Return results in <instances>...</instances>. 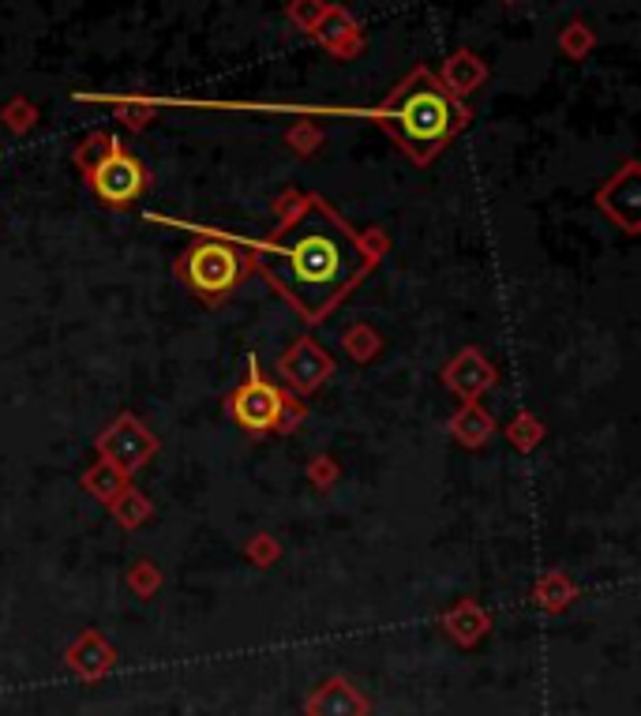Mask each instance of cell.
<instances>
[{"instance_id":"obj_1","label":"cell","mask_w":641,"mask_h":716,"mask_svg":"<svg viewBox=\"0 0 641 716\" xmlns=\"http://www.w3.org/2000/svg\"><path fill=\"white\" fill-rule=\"evenodd\" d=\"M263 248L270 251V263L263 271L311 319L331 311L334 300L368 267V251L360 248V240L323 203L304 207L297 222L282 237L267 240Z\"/></svg>"},{"instance_id":"obj_2","label":"cell","mask_w":641,"mask_h":716,"mask_svg":"<svg viewBox=\"0 0 641 716\" xmlns=\"http://www.w3.org/2000/svg\"><path fill=\"white\" fill-rule=\"evenodd\" d=\"M391 121L398 128V136L405 139V147L417 150V155H432V150L454 132V102L435 87V83H424V87L409 90L405 98H398V106L391 109Z\"/></svg>"},{"instance_id":"obj_3","label":"cell","mask_w":641,"mask_h":716,"mask_svg":"<svg viewBox=\"0 0 641 716\" xmlns=\"http://www.w3.org/2000/svg\"><path fill=\"white\" fill-rule=\"evenodd\" d=\"M181 271L188 277L192 289L202 293V297H222V293H230L236 285L244 263L233 248H225V244H196V248L184 256Z\"/></svg>"},{"instance_id":"obj_4","label":"cell","mask_w":641,"mask_h":716,"mask_svg":"<svg viewBox=\"0 0 641 716\" xmlns=\"http://www.w3.org/2000/svg\"><path fill=\"white\" fill-rule=\"evenodd\" d=\"M230 409L244 428H256V432L274 428L278 420H282V394H278L263 375H259L256 360H251V368H248V383L233 394Z\"/></svg>"},{"instance_id":"obj_5","label":"cell","mask_w":641,"mask_h":716,"mask_svg":"<svg viewBox=\"0 0 641 716\" xmlns=\"http://www.w3.org/2000/svg\"><path fill=\"white\" fill-rule=\"evenodd\" d=\"M143 181H147V176H143V165L135 162L132 155H124V150L106 155L95 170V192L109 207H128L143 192Z\"/></svg>"}]
</instances>
